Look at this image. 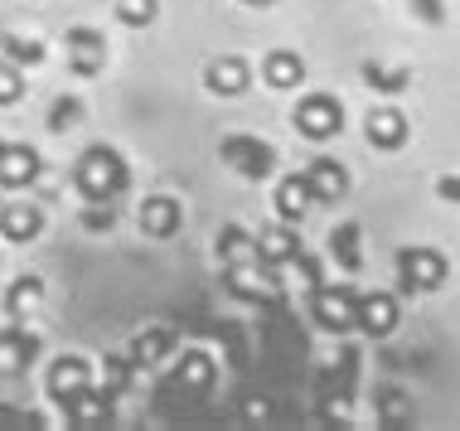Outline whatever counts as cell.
I'll list each match as a JSON object with an SVG mask.
<instances>
[{
  "instance_id": "cell-1",
  "label": "cell",
  "mask_w": 460,
  "mask_h": 431,
  "mask_svg": "<svg viewBox=\"0 0 460 431\" xmlns=\"http://www.w3.org/2000/svg\"><path fill=\"white\" fill-rule=\"evenodd\" d=\"M127 184H131L127 160L111 151V145H88L78 155V165H73V189L88 204H117L127 194Z\"/></svg>"
},
{
  "instance_id": "cell-2",
  "label": "cell",
  "mask_w": 460,
  "mask_h": 431,
  "mask_svg": "<svg viewBox=\"0 0 460 431\" xmlns=\"http://www.w3.org/2000/svg\"><path fill=\"white\" fill-rule=\"evenodd\" d=\"M218 155H223V165L238 170L243 180H267L271 170H277V151H271L262 136H247V131H238V136H223Z\"/></svg>"
},
{
  "instance_id": "cell-3",
  "label": "cell",
  "mask_w": 460,
  "mask_h": 431,
  "mask_svg": "<svg viewBox=\"0 0 460 431\" xmlns=\"http://www.w3.org/2000/svg\"><path fill=\"white\" fill-rule=\"evenodd\" d=\"M291 121H296L301 136L330 141L344 131V107H340V97H330V92H310V97H301V107L291 112Z\"/></svg>"
},
{
  "instance_id": "cell-4",
  "label": "cell",
  "mask_w": 460,
  "mask_h": 431,
  "mask_svg": "<svg viewBox=\"0 0 460 431\" xmlns=\"http://www.w3.org/2000/svg\"><path fill=\"white\" fill-rule=\"evenodd\" d=\"M358 295L354 286H320L315 301H310V315H315L320 330H330V335H344V330L358 325Z\"/></svg>"
},
{
  "instance_id": "cell-5",
  "label": "cell",
  "mask_w": 460,
  "mask_h": 431,
  "mask_svg": "<svg viewBox=\"0 0 460 431\" xmlns=\"http://www.w3.org/2000/svg\"><path fill=\"white\" fill-rule=\"evenodd\" d=\"M397 272H402V291H437L451 262L437 248H402L397 252Z\"/></svg>"
},
{
  "instance_id": "cell-6",
  "label": "cell",
  "mask_w": 460,
  "mask_h": 431,
  "mask_svg": "<svg viewBox=\"0 0 460 431\" xmlns=\"http://www.w3.org/2000/svg\"><path fill=\"white\" fill-rule=\"evenodd\" d=\"M64 54H68V68L78 73V78H93V73H102V64H107V40L97 30H88V24H78V30H68Z\"/></svg>"
},
{
  "instance_id": "cell-7",
  "label": "cell",
  "mask_w": 460,
  "mask_h": 431,
  "mask_svg": "<svg viewBox=\"0 0 460 431\" xmlns=\"http://www.w3.org/2000/svg\"><path fill=\"white\" fill-rule=\"evenodd\" d=\"M93 388V374H88V359H78V354H64V359H54V368H49V398L64 408V402H73L78 392Z\"/></svg>"
},
{
  "instance_id": "cell-8",
  "label": "cell",
  "mask_w": 460,
  "mask_h": 431,
  "mask_svg": "<svg viewBox=\"0 0 460 431\" xmlns=\"http://www.w3.org/2000/svg\"><path fill=\"white\" fill-rule=\"evenodd\" d=\"M262 262H238L223 272V286H228V295H238V301H252V305H277V286H271V272L262 277L257 272Z\"/></svg>"
},
{
  "instance_id": "cell-9",
  "label": "cell",
  "mask_w": 460,
  "mask_h": 431,
  "mask_svg": "<svg viewBox=\"0 0 460 431\" xmlns=\"http://www.w3.org/2000/svg\"><path fill=\"white\" fill-rule=\"evenodd\" d=\"M180 218H184V208H180L175 194H151V199L141 204V233H151V238H175Z\"/></svg>"
},
{
  "instance_id": "cell-10",
  "label": "cell",
  "mask_w": 460,
  "mask_h": 431,
  "mask_svg": "<svg viewBox=\"0 0 460 431\" xmlns=\"http://www.w3.org/2000/svg\"><path fill=\"white\" fill-rule=\"evenodd\" d=\"M40 180V151L34 145H10L0 151V184L5 189H24V184Z\"/></svg>"
},
{
  "instance_id": "cell-11",
  "label": "cell",
  "mask_w": 460,
  "mask_h": 431,
  "mask_svg": "<svg viewBox=\"0 0 460 431\" xmlns=\"http://www.w3.org/2000/svg\"><path fill=\"white\" fill-rule=\"evenodd\" d=\"M0 349L10 354V374H24V368L34 364V354H40V335H34L24 320H5V325H0Z\"/></svg>"
},
{
  "instance_id": "cell-12",
  "label": "cell",
  "mask_w": 460,
  "mask_h": 431,
  "mask_svg": "<svg viewBox=\"0 0 460 431\" xmlns=\"http://www.w3.org/2000/svg\"><path fill=\"white\" fill-rule=\"evenodd\" d=\"M296 252H301V233H291L286 218H281L277 228L257 233V262H262V267H281V262H291Z\"/></svg>"
},
{
  "instance_id": "cell-13",
  "label": "cell",
  "mask_w": 460,
  "mask_h": 431,
  "mask_svg": "<svg viewBox=\"0 0 460 431\" xmlns=\"http://www.w3.org/2000/svg\"><path fill=\"white\" fill-rule=\"evenodd\" d=\"M305 180H310V194L315 199H340L344 189H349V175H344V165L340 160H330V155H315L305 165Z\"/></svg>"
},
{
  "instance_id": "cell-14",
  "label": "cell",
  "mask_w": 460,
  "mask_h": 431,
  "mask_svg": "<svg viewBox=\"0 0 460 431\" xmlns=\"http://www.w3.org/2000/svg\"><path fill=\"white\" fill-rule=\"evenodd\" d=\"M0 233L10 242H34L44 233V214L34 204H5L0 208Z\"/></svg>"
},
{
  "instance_id": "cell-15",
  "label": "cell",
  "mask_w": 460,
  "mask_h": 431,
  "mask_svg": "<svg viewBox=\"0 0 460 431\" xmlns=\"http://www.w3.org/2000/svg\"><path fill=\"white\" fill-rule=\"evenodd\" d=\"M247 64L238 54H228V58H214V64L204 68V83H208V92H223V97H238L243 88H247Z\"/></svg>"
},
{
  "instance_id": "cell-16",
  "label": "cell",
  "mask_w": 460,
  "mask_h": 431,
  "mask_svg": "<svg viewBox=\"0 0 460 431\" xmlns=\"http://www.w3.org/2000/svg\"><path fill=\"white\" fill-rule=\"evenodd\" d=\"M364 136H368L373 145H378V151H397V145L407 141V117L397 112V107H378V112L368 117Z\"/></svg>"
},
{
  "instance_id": "cell-17",
  "label": "cell",
  "mask_w": 460,
  "mask_h": 431,
  "mask_svg": "<svg viewBox=\"0 0 460 431\" xmlns=\"http://www.w3.org/2000/svg\"><path fill=\"white\" fill-rule=\"evenodd\" d=\"M310 199H315V194H310L305 170H301V175H286V180L277 184V214L286 218V224H301L305 208H310Z\"/></svg>"
},
{
  "instance_id": "cell-18",
  "label": "cell",
  "mask_w": 460,
  "mask_h": 431,
  "mask_svg": "<svg viewBox=\"0 0 460 431\" xmlns=\"http://www.w3.org/2000/svg\"><path fill=\"white\" fill-rule=\"evenodd\" d=\"M64 417H68V422H78V427H97V422H107V417H111V392H107V388H88V392H78L73 402H64Z\"/></svg>"
},
{
  "instance_id": "cell-19",
  "label": "cell",
  "mask_w": 460,
  "mask_h": 431,
  "mask_svg": "<svg viewBox=\"0 0 460 431\" xmlns=\"http://www.w3.org/2000/svg\"><path fill=\"white\" fill-rule=\"evenodd\" d=\"M44 301V281L40 277H15L5 291V320H30Z\"/></svg>"
},
{
  "instance_id": "cell-20",
  "label": "cell",
  "mask_w": 460,
  "mask_h": 431,
  "mask_svg": "<svg viewBox=\"0 0 460 431\" xmlns=\"http://www.w3.org/2000/svg\"><path fill=\"white\" fill-rule=\"evenodd\" d=\"M358 325L368 330V335H388V330L397 325V301L388 291H373L358 301Z\"/></svg>"
},
{
  "instance_id": "cell-21",
  "label": "cell",
  "mask_w": 460,
  "mask_h": 431,
  "mask_svg": "<svg viewBox=\"0 0 460 431\" xmlns=\"http://www.w3.org/2000/svg\"><path fill=\"white\" fill-rule=\"evenodd\" d=\"M262 78L271 83V88H296V83L305 78L301 54H291V48H277V54H267V58H262Z\"/></svg>"
},
{
  "instance_id": "cell-22",
  "label": "cell",
  "mask_w": 460,
  "mask_h": 431,
  "mask_svg": "<svg viewBox=\"0 0 460 431\" xmlns=\"http://www.w3.org/2000/svg\"><path fill=\"white\" fill-rule=\"evenodd\" d=\"M218 257H223L228 267L257 262V238H252V233H243V228H223V233H218Z\"/></svg>"
},
{
  "instance_id": "cell-23",
  "label": "cell",
  "mask_w": 460,
  "mask_h": 431,
  "mask_svg": "<svg viewBox=\"0 0 460 431\" xmlns=\"http://www.w3.org/2000/svg\"><path fill=\"white\" fill-rule=\"evenodd\" d=\"M330 252L340 257L344 272H358V224H344L330 233Z\"/></svg>"
},
{
  "instance_id": "cell-24",
  "label": "cell",
  "mask_w": 460,
  "mask_h": 431,
  "mask_svg": "<svg viewBox=\"0 0 460 431\" xmlns=\"http://www.w3.org/2000/svg\"><path fill=\"white\" fill-rule=\"evenodd\" d=\"M180 383L184 388H208V383H214V359H208L204 349H190V354H184V364H180Z\"/></svg>"
},
{
  "instance_id": "cell-25",
  "label": "cell",
  "mask_w": 460,
  "mask_h": 431,
  "mask_svg": "<svg viewBox=\"0 0 460 431\" xmlns=\"http://www.w3.org/2000/svg\"><path fill=\"white\" fill-rule=\"evenodd\" d=\"M136 368H141V364L131 359V349H127V354H107V359H102V388H107V392H121V388L131 383Z\"/></svg>"
},
{
  "instance_id": "cell-26",
  "label": "cell",
  "mask_w": 460,
  "mask_h": 431,
  "mask_svg": "<svg viewBox=\"0 0 460 431\" xmlns=\"http://www.w3.org/2000/svg\"><path fill=\"white\" fill-rule=\"evenodd\" d=\"M0 48H5V58H10V64H20V68H34L44 58V44L40 40H24V34H5Z\"/></svg>"
},
{
  "instance_id": "cell-27",
  "label": "cell",
  "mask_w": 460,
  "mask_h": 431,
  "mask_svg": "<svg viewBox=\"0 0 460 431\" xmlns=\"http://www.w3.org/2000/svg\"><path fill=\"white\" fill-rule=\"evenodd\" d=\"M170 344H175V335H170V330H151V335H136V339H131V359H136V364H155L160 354L170 349Z\"/></svg>"
},
{
  "instance_id": "cell-28",
  "label": "cell",
  "mask_w": 460,
  "mask_h": 431,
  "mask_svg": "<svg viewBox=\"0 0 460 431\" xmlns=\"http://www.w3.org/2000/svg\"><path fill=\"white\" fill-rule=\"evenodd\" d=\"M407 78H412L407 68H378V64H364V83H368L373 92H402V88H407Z\"/></svg>"
},
{
  "instance_id": "cell-29",
  "label": "cell",
  "mask_w": 460,
  "mask_h": 431,
  "mask_svg": "<svg viewBox=\"0 0 460 431\" xmlns=\"http://www.w3.org/2000/svg\"><path fill=\"white\" fill-rule=\"evenodd\" d=\"M117 20L127 30H146L155 20V0H117Z\"/></svg>"
},
{
  "instance_id": "cell-30",
  "label": "cell",
  "mask_w": 460,
  "mask_h": 431,
  "mask_svg": "<svg viewBox=\"0 0 460 431\" xmlns=\"http://www.w3.org/2000/svg\"><path fill=\"white\" fill-rule=\"evenodd\" d=\"M20 92H24V68L10 64V58H0V107L20 102Z\"/></svg>"
},
{
  "instance_id": "cell-31",
  "label": "cell",
  "mask_w": 460,
  "mask_h": 431,
  "mask_svg": "<svg viewBox=\"0 0 460 431\" xmlns=\"http://www.w3.org/2000/svg\"><path fill=\"white\" fill-rule=\"evenodd\" d=\"M78 117H83V102H78V97H58L54 112H49V131H68Z\"/></svg>"
},
{
  "instance_id": "cell-32",
  "label": "cell",
  "mask_w": 460,
  "mask_h": 431,
  "mask_svg": "<svg viewBox=\"0 0 460 431\" xmlns=\"http://www.w3.org/2000/svg\"><path fill=\"white\" fill-rule=\"evenodd\" d=\"M83 228H88V233H111V228H117V208H111V204H88V208H83Z\"/></svg>"
},
{
  "instance_id": "cell-33",
  "label": "cell",
  "mask_w": 460,
  "mask_h": 431,
  "mask_svg": "<svg viewBox=\"0 0 460 431\" xmlns=\"http://www.w3.org/2000/svg\"><path fill=\"white\" fill-rule=\"evenodd\" d=\"M291 267L305 277V286H315V291L325 286V277H320V257H315V252H305V248H301V252L291 257Z\"/></svg>"
},
{
  "instance_id": "cell-34",
  "label": "cell",
  "mask_w": 460,
  "mask_h": 431,
  "mask_svg": "<svg viewBox=\"0 0 460 431\" xmlns=\"http://www.w3.org/2000/svg\"><path fill=\"white\" fill-rule=\"evenodd\" d=\"M10 422H20V427H44V417L30 412V408H0V427H10Z\"/></svg>"
},
{
  "instance_id": "cell-35",
  "label": "cell",
  "mask_w": 460,
  "mask_h": 431,
  "mask_svg": "<svg viewBox=\"0 0 460 431\" xmlns=\"http://www.w3.org/2000/svg\"><path fill=\"white\" fill-rule=\"evenodd\" d=\"M437 194H441L446 204H460V175H441L437 180Z\"/></svg>"
},
{
  "instance_id": "cell-36",
  "label": "cell",
  "mask_w": 460,
  "mask_h": 431,
  "mask_svg": "<svg viewBox=\"0 0 460 431\" xmlns=\"http://www.w3.org/2000/svg\"><path fill=\"white\" fill-rule=\"evenodd\" d=\"M412 10H421V15H427L431 24L441 20V5H437V0H412Z\"/></svg>"
},
{
  "instance_id": "cell-37",
  "label": "cell",
  "mask_w": 460,
  "mask_h": 431,
  "mask_svg": "<svg viewBox=\"0 0 460 431\" xmlns=\"http://www.w3.org/2000/svg\"><path fill=\"white\" fill-rule=\"evenodd\" d=\"M243 5H271V0H243Z\"/></svg>"
}]
</instances>
